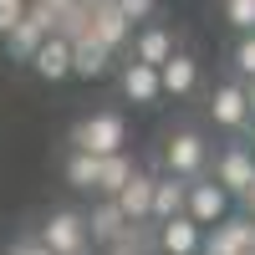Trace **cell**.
Wrapping results in <instances>:
<instances>
[{"label":"cell","mask_w":255,"mask_h":255,"mask_svg":"<svg viewBox=\"0 0 255 255\" xmlns=\"http://www.w3.org/2000/svg\"><path fill=\"white\" fill-rule=\"evenodd\" d=\"M128 143V123L123 113H92L72 128V153H92V158H108V153H123Z\"/></svg>","instance_id":"obj_1"},{"label":"cell","mask_w":255,"mask_h":255,"mask_svg":"<svg viewBox=\"0 0 255 255\" xmlns=\"http://www.w3.org/2000/svg\"><path fill=\"white\" fill-rule=\"evenodd\" d=\"M204 168H209V143L194 133V128H184V133H174L163 143V174H174V179H204Z\"/></svg>","instance_id":"obj_2"},{"label":"cell","mask_w":255,"mask_h":255,"mask_svg":"<svg viewBox=\"0 0 255 255\" xmlns=\"http://www.w3.org/2000/svg\"><path fill=\"white\" fill-rule=\"evenodd\" d=\"M51 26H56V15L41 5V0H31L26 15H20V26H10L5 36H0V41H5V56H10V61H31V51L51 36Z\"/></svg>","instance_id":"obj_3"},{"label":"cell","mask_w":255,"mask_h":255,"mask_svg":"<svg viewBox=\"0 0 255 255\" xmlns=\"http://www.w3.org/2000/svg\"><path fill=\"white\" fill-rule=\"evenodd\" d=\"M184 215L194 220L199 230H209V225H220L230 215V194H225L215 179H189L184 184Z\"/></svg>","instance_id":"obj_4"},{"label":"cell","mask_w":255,"mask_h":255,"mask_svg":"<svg viewBox=\"0 0 255 255\" xmlns=\"http://www.w3.org/2000/svg\"><path fill=\"white\" fill-rule=\"evenodd\" d=\"M36 240L46 245L51 255H82V250H87V225H82L77 209H56V215L41 225Z\"/></svg>","instance_id":"obj_5"},{"label":"cell","mask_w":255,"mask_h":255,"mask_svg":"<svg viewBox=\"0 0 255 255\" xmlns=\"http://www.w3.org/2000/svg\"><path fill=\"white\" fill-rule=\"evenodd\" d=\"M199 250H215V255H250V250H255V225H250V215H225L220 225H209Z\"/></svg>","instance_id":"obj_6"},{"label":"cell","mask_w":255,"mask_h":255,"mask_svg":"<svg viewBox=\"0 0 255 255\" xmlns=\"http://www.w3.org/2000/svg\"><path fill=\"white\" fill-rule=\"evenodd\" d=\"M87 36L102 41L108 51H123L128 36H133V20H128L113 0H92V5H87Z\"/></svg>","instance_id":"obj_7"},{"label":"cell","mask_w":255,"mask_h":255,"mask_svg":"<svg viewBox=\"0 0 255 255\" xmlns=\"http://www.w3.org/2000/svg\"><path fill=\"white\" fill-rule=\"evenodd\" d=\"M209 179H215L230 199L245 194V189L255 184V158H250V148H245V143H230L225 153L215 158V174H209Z\"/></svg>","instance_id":"obj_8"},{"label":"cell","mask_w":255,"mask_h":255,"mask_svg":"<svg viewBox=\"0 0 255 255\" xmlns=\"http://www.w3.org/2000/svg\"><path fill=\"white\" fill-rule=\"evenodd\" d=\"M209 123L225 128V133H245L250 128V108H245V87L240 82H220L215 97H209Z\"/></svg>","instance_id":"obj_9"},{"label":"cell","mask_w":255,"mask_h":255,"mask_svg":"<svg viewBox=\"0 0 255 255\" xmlns=\"http://www.w3.org/2000/svg\"><path fill=\"white\" fill-rule=\"evenodd\" d=\"M199 245H204V230L189 215H174V220L153 225V250L158 255H199Z\"/></svg>","instance_id":"obj_10"},{"label":"cell","mask_w":255,"mask_h":255,"mask_svg":"<svg viewBox=\"0 0 255 255\" xmlns=\"http://www.w3.org/2000/svg\"><path fill=\"white\" fill-rule=\"evenodd\" d=\"M31 72H36L41 82H67V77H72V41H67V36H46V41L31 51Z\"/></svg>","instance_id":"obj_11"},{"label":"cell","mask_w":255,"mask_h":255,"mask_svg":"<svg viewBox=\"0 0 255 255\" xmlns=\"http://www.w3.org/2000/svg\"><path fill=\"white\" fill-rule=\"evenodd\" d=\"M108 72H113V51L102 46V41H92L87 31L72 36V77L97 82V77H108Z\"/></svg>","instance_id":"obj_12"},{"label":"cell","mask_w":255,"mask_h":255,"mask_svg":"<svg viewBox=\"0 0 255 255\" xmlns=\"http://www.w3.org/2000/svg\"><path fill=\"white\" fill-rule=\"evenodd\" d=\"M113 204L123 209L128 225H153V220H148V204H153V174H143V168H138V174L113 194Z\"/></svg>","instance_id":"obj_13"},{"label":"cell","mask_w":255,"mask_h":255,"mask_svg":"<svg viewBox=\"0 0 255 255\" xmlns=\"http://www.w3.org/2000/svg\"><path fill=\"white\" fill-rule=\"evenodd\" d=\"M194 87H199V61L189 56V51H174L158 67V92L163 97H189Z\"/></svg>","instance_id":"obj_14"},{"label":"cell","mask_w":255,"mask_h":255,"mask_svg":"<svg viewBox=\"0 0 255 255\" xmlns=\"http://www.w3.org/2000/svg\"><path fill=\"white\" fill-rule=\"evenodd\" d=\"M123 97H128V102H138V108H153V102L163 97V92H158V67L128 61V67H123Z\"/></svg>","instance_id":"obj_15"},{"label":"cell","mask_w":255,"mask_h":255,"mask_svg":"<svg viewBox=\"0 0 255 255\" xmlns=\"http://www.w3.org/2000/svg\"><path fill=\"white\" fill-rule=\"evenodd\" d=\"M128 41H133V61H143V67H163V61L179 51L174 36H168L163 26H143L138 36H128Z\"/></svg>","instance_id":"obj_16"},{"label":"cell","mask_w":255,"mask_h":255,"mask_svg":"<svg viewBox=\"0 0 255 255\" xmlns=\"http://www.w3.org/2000/svg\"><path fill=\"white\" fill-rule=\"evenodd\" d=\"M174 215H184V179L153 174V204H148V220L163 225V220H174Z\"/></svg>","instance_id":"obj_17"},{"label":"cell","mask_w":255,"mask_h":255,"mask_svg":"<svg viewBox=\"0 0 255 255\" xmlns=\"http://www.w3.org/2000/svg\"><path fill=\"white\" fill-rule=\"evenodd\" d=\"M133 174H138V163L128 158V148H123V153H108V158H97V184H92V194L113 199V194H118V189H123L128 179H133Z\"/></svg>","instance_id":"obj_18"},{"label":"cell","mask_w":255,"mask_h":255,"mask_svg":"<svg viewBox=\"0 0 255 255\" xmlns=\"http://www.w3.org/2000/svg\"><path fill=\"white\" fill-rule=\"evenodd\" d=\"M82 225H87V240H92V245H113V240L123 235L128 220H123V209H118L113 199H102L92 215H82Z\"/></svg>","instance_id":"obj_19"},{"label":"cell","mask_w":255,"mask_h":255,"mask_svg":"<svg viewBox=\"0 0 255 255\" xmlns=\"http://www.w3.org/2000/svg\"><path fill=\"white\" fill-rule=\"evenodd\" d=\"M67 184L72 189H92L97 184V158L92 153H72L67 158Z\"/></svg>","instance_id":"obj_20"},{"label":"cell","mask_w":255,"mask_h":255,"mask_svg":"<svg viewBox=\"0 0 255 255\" xmlns=\"http://www.w3.org/2000/svg\"><path fill=\"white\" fill-rule=\"evenodd\" d=\"M225 20L235 26V36L255 31V0H225Z\"/></svg>","instance_id":"obj_21"},{"label":"cell","mask_w":255,"mask_h":255,"mask_svg":"<svg viewBox=\"0 0 255 255\" xmlns=\"http://www.w3.org/2000/svg\"><path fill=\"white\" fill-rule=\"evenodd\" d=\"M235 77L240 82H255V31L235 41Z\"/></svg>","instance_id":"obj_22"},{"label":"cell","mask_w":255,"mask_h":255,"mask_svg":"<svg viewBox=\"0 0 255 255\" xmlns=\"http://www.w3.org/2000/svg\"><path fill=\"white\" fill-rule=\"evenodd\" d=\"M113 5H118L128 20H148V15L158 10V0H113Z\"/></svg>","instance_id":"obj_23"},{"label":"cell","mask_w":255,"mask_h":255,"mask_svg":"<svg viewBox=\"0 0 255 255\" xmlns=\"http://www.w3.org/2000/svg\"><path fill=\"white\" fill-rule=\"evenodd\" d=\"M20 15H26V0H0V36L10 26H20Z\"/></svg>","instance_id":"obj_24"},{"label":"cell","mask_w":255,"mask_h":255,"mask_svg":"<svg viewBox=\"0 0 255 255\" xmlns=\"http://www.w3.org/2000/svg\"><path fill=\"white\" fill-rule=\"evenodd\" d=\"M10 255H51L41 240H20V245H10Z\"/></svg>","instance_id":"obj_25"},{"label":"cell","mask_w":255,"mask_h":255,"mask_svg":"<svg viewBox=\"0 0 255 255\" xmlns=\"http://www.w3.org/2000/svg\"><path fill=\"white\" fill-rule=\"evenodd\" d=\"M245 87V108H250V123H255V82H240Z\"/></svg>","instance_id":"obj_26"},{"label":"cell","mask_w":255,"mask_h":255,"mask_svg":"<svg viewBox=\"0 0 255 255\" xmlns=\"http://www.w3.org/2000/svg\"><path fill=\"white\" fill-rule=\"evenodd\" d=\"M240 199H245V209H250V225H255V184L245 189V194H240Z\"/></svg>","instance_id":"obj_27"},{"label":"cell","mask_w":255,"mask_h":255,"mask_svg":"<svg viewBox=\"0 0 255 255\" xmlns=\"http://www.w3.org/2000/svg\"><path fill=\"white\" fill-rule=\"evenodd\" d=\"M41 5H46V10L56 15V10H67V5H72V0H41Z\"/></svg>","instance_id":"obj_28"},{"label":"cell","mask_w":255,"mask_h":255,"mask_svg":"<svg viewBox=\"0 0 255 255\" xmlns=\"http://www.w3.org/2000/svg\"><path fill=\"white\" fill-rule=\"evenodd\" d=\"M245 148H250V158H255V123H250V143H245Z\"/></svg>","instance_id":"obj_29"},{"label":"cell","mask_w":255,"mask_h":255,"mask_svg":"<svg viewBox=\"0 0 255 255\" xmlns=\"http://www.w3.org/2000/svg\"><path fill=\"white\" fill-rule=\"evenodd\" d=\"M199 255H215V250H199Z\"/></svg>","instance_id":"obj_30"},{"label":"cell","mask_w":255,"mask_h":255,"mask_svg":"<svg viewBox=\"0 0 255 255\" xmlns=\"http://www.w3.org/2000/svg\"><path fill=\"white\" fill-rule=\"evenodd\" d=\"M26 5H31V0H26Z\"/></svg>","instance_id":"obj_31"},{"label":"cell","mask_w":255,"mask_h":255,"mask_svg":"<svg viewBox=\"0 0 255 255\" xmlns=\"http://www.w3.org/2000/svg\"><path fill=\"white\" fill-rule=\"evenodd\" d=\"M250 255H255V250H250Z\"/></svg>","instance_id":"obj_32"}]
</instances>
